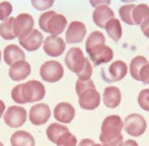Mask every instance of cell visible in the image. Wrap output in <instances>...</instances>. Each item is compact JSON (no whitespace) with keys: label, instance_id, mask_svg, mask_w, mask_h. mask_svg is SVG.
<instances>
[{"label":"cell","instance_id":"6da1fadb","mask_svg":"<svg viewBox=\"0 0 149 146\" xmlns=\"http://www.w3.org/2000/svg\"><path fill=\"white\" fill-rule=\"evenodd\" d=\"M46 95L45 86L38 80H31L16 85L11 91V97L16 104L24 105L36 103L44 99Z\"/></svg>","mask_w":149,"mask_h":146},{"label":"cell","instance_id":"7a4b0ae2","mask_svg":"<svg viewBox=\"0 0 149 146\" xmlns=\"http://www.w3.org/2000/svg\"><path fill=\"white\" fill-rule=\"evenodd\" d=\"M124 122L118 115H111L104 120L102 124V132L100 140L104 146H120L123 141L122 130Z\"/></svg>","mask_w":149,"mask_h":146},{"label":"cell","instance_id":"3957f363","mask_svg":"<svg viewBox=\"0 0 149 146\" xmlns=\"http://www.w3.org/2000/svg\"><path fill=\"white\" fill-rule=\"evenodd\" d=\"M39 26L45 33H49L51 36L58 37L64 32L67 26V19L63 14H58L53 10H50L44 12L40 16Z\"/></svg>","mask_w":149,"mask_h":146},{"label":"cell","instance_id":"277c9868","mask_svg":"<svg viewBox=\"0 0 149 146\" xmlns=\"http://www.w3.org/2000/svg\"><path fill=\"white\" fill-rule=\"evenodd\" d=\"M128 73V67L124 61L118 60L109 66V68L102 67V77L106 82L112 83L121 81Z\"/></svg>","mask_w":149,"mask_h":146},{"label":"cell","instance_id":"5b68a950","mask_svg":"<svg viewBox=\"0 0 149 146\" xmlns=\"http://www.w3.org/2000/svg\"><path fill=\"white\" fill-rule=\"evenodd\" d=\"M40 75L42 79L47 82H57L64 75V68L60 62L55 60L47 61L40 68Z\"/></svg>","mask_w":149,"mask_h":146},{"label":"cell","instance_id":"8992f818","mask_svg":"<svg viewBox=\"0 0 149 146\" xmlns=\"http://www.w3.org/2000/svg\"><path fill=\"white\" fill-rule=\"evenodd\" d=\"M87 60L88 59L84 57L81 49L77 47L71 48L65 56V64L67 65L69 70L76 73V75L84 69Z\"/></svg>","mask_w":149,"mask_h":146},{"label":"cell","instance_id":"52a82bcc","mask_svg":"<svg viewBox=\"0 0 149 146\" xmlns=\"http://www.w3.org/2000/svg\"><path fill=\"white\" fill-rule=\"evenodd\" d=\"M147 128L146 121L139 114H130L124 121V130L133 137H139Z\"/></svg>","mask_w":149,"mask_h":146},{"label":"cell","instance_id":"ba28073f","mask_svg":"<svg viewBox=\"0 0 149 146\" xmlns=\"http://www.w3.org/2000/svg\"><path fill=\"white\" fill-rule=\"evenodd\" d=\"M77 95H78L79 106L83 110H95L100 104V95L96 90L95 85H92L80 92H77Z\"/></svg>","mask_w":149,"mask_h":146},{"label":"cell","instance_id":"9c48e42d","mask_svg":"<svg viewBox=\"0 0 149 146\" xmlns=\"http://www.w3.org/2000/svg\"><path fill=\"white\" fill-rule=\"evenodd\" d=\"M33 18L29 13H20L15 17L13 24V31L18 40H22L33 31Z\"/></svg>","mask_w":149,"mask_h":146},{"label":"cell","instance_id":"30bf717a","mask_svg":"<svg viewBox=\"0 0 149 146\" xmlns=\"http://www.w3.org/2000/svg\"><path fill=\"white\" fill-rule=\"evenodd\" d=\"M26 121V111L19 106H11L4 113V122L10 128H19Z\"/></svg>","mask_w":149,"mask_h":146},{"label":"cell","instance_id":"8fae6325","mask_svg":"<svg viewBox=\"0 0 149 146\" xmlns=\"http://www.w3.org/2000/svg\"><path fill=\"white\" fill-rule=\"evenodd\" d=\"M87 54L89 55V58L93 65L95 66L108 63V62L112 61L114 58V52L107 45L95 46V47L91 48L89 51H87Z\"/></svg>","mask_w":149,"mask_h":146},{"label":"cell","instance_id":"7c38bea8","mask_svg":"<svg viewBox=\"0 0 149 146\" xmlns=\"http://www.w3.org/2000/svg\"><path fill=\"white\" fill-rule=\"evenodd\" d=\"M66 43L63 41L62 38L49 36L45 39L43 48L45 53L50 57H59L65 51Z\"/></svg>","mask_w":149,"mask_h":146},{"label":"cell","instance_id":"4fadbf2b","mask_svg":"<svg viewBox=\"0 0 149 146\" xmlns=\"http://www.w3.org/2000/svg\"><path fill=\"white\" fill-rule=\"evenodd\" d=\"M51 117L50 107L46 104H37L30 110V121L31 124L39 126L44 125Z\"/></svg>","mask_w":149,"mask_h":146},{"label":"cell","instance_id":"5bb4252c","mask_svg":"<svg viewBox=\"0 0 149 146\" xmlns=\"http://www.w3.org/2000/svg\"><path fill=\"white\" fill-rule=\"evenodd\" d=\"M85 35H86V28L85 24L81 22H72L68 26L65 39L67 44H75L80 43L83 41Z\"/></svg>","mask_w":149,"mask_h":146},{"label":"cell","instance_id":"9a60e30c","mask_svg":"<svg viewBox=\"0 0 149 146\" xmlns=\"http://www.w3.org/2000/svg\"><path fill=\"white\" fill-rule=\"evenodd\" d=\"M113 18H115V13L109 5L98 6L92 13V19L94 24L100 29H106L107 24Z\"/></svg>","mask_w":149,"mask_h":146},{"label":"cell","instance_id":"2e32d148","mask_svg":"<svg viewBox=\"0 0 149 146\" xmlns=\"http://www.w3.org/2000/svg\"><path fill=\"white\" fill-rule=\"evenodd\" d=\"M54 117L58 122L69 124L75 117V109L69 103H59L54 109Z\"/></svg>","mask_w":149,"mask_h":146},{"label":"cell","instance_id":"e0dca14e","mask_svg":"<svg viewBox=\"0 0 149 146\" xmlns=\"http://www.w3.org/2000/svg\"><path fill=\"white\" fill-rule=\"evenodd\" d=\"M3 58L5 63L11 67L13 64L17 63V62L24 61L26 55H24V52L22 51V49H20L18 46L8 45L4 49Z\"/></svg>","mask_w":149,"mask_h":146},{"label":"cell","instance_id":"ac0fdd59","mask_svg":"<svg viewBox=\"0 0 149 146\" xmlns=\"http://www.w3.org/2000/svg\"><path fill=\"white\" fill-rule=\"evenodd\" d=\"M44 42L43 35L39 32V30H33L30 35H28L22 40H19V44L26 51L33 52L38 50L42 46Z\"/></svg>","mask_w":149,"mask_h":146},{"label":"cell","instance_id":"d6986e66","mask_svg":"<svg viewBox=\"0 0 149 146\" xmlns=\"http://www.w3.org/2000/svg\"><path fill=\"white\" fill-rule=\"evenodd\" d=\"M31 72V68L29 62L19 61L13 64L9 69V77L13 81H22L26 79Z\"/></svg>","mask_w":149,"mask_h":146},{"label":"cell","instance_id":"ffe728a7","mask_svg":"<svg viewBox=\"0 0 149 146\" xmlns=\"http://www.w3.org/2000/svg\"><path fill=\"white\" fill-rule=\"evenodd\" d=\"M102 99L106 105V107L110 109H116L120 105L122 99L121 91L118 87L116 86H109L104 88V95H102Z\"/></svg>","mask_w":149,"mask_h":146},{"label":"cell","instance_id":"44dd1931","mask_svg":"<svg viewBox=\"0 0 149 146\" xmlns=\"http://www.w3.org/2000/svg\"><path fill=\"white\" fill-rule=\"evenodd\" d=\"M133 19L135 24L144 28L149 22V7L147 4H138L133 10Z\"/></svg>","mask_w":149,"mask_h":146},{"label":"cell","instance_id":"7402d4cb","mask_svg":"<svg viewBox=\"0 0 149 146\" xmlns=\"http://www.w3.org/2000/svg\"><path fill=\"white\" fill-rule=\"evenodd\" d=\"M11 146H35V139L26 131H16L10 138Z\"/></svg>","mask_w":149,"mask_h":146},{"label":"cell","instance_id":"603a6c76","mask_svg":"<svg viewBox=\"0 0 149 146\" xmlns=\"http://www.w3.org/2000/svg\"><path fill=\"white\" fill-rule=\"evenodd\" d=\"M68 132H69V129L66 126H64V125L59 124V123H53V124H51L47 128V131H46L49 140L51 142L55 143V144H57L58 140H59L63 135Z\"/></svg>","mask_w":149,"mask_h":146},{"label":"cell","instance_id":"cb8c5ba5","mask_svg":"<svg viewBox=\"0 0 149 146\" xmlns=\"http://www.w3.org/2000/svg\"><path fill=\"white\" fill-rule=\"evenodd\" d=\"M104 30L107 31L108 36L110 37L113 41H115L116 43H118L120 41L123 31H122V26H121V22H120L119 19H117V18L111 19L110 22L107 24Z\"/></svg>","mask_w":149,"mask_h":146},{"label":"cell","instance_id":"d4e9b609","mask_svg":"<svg viewBox=\"0 0 149 146\" xmlns=\"http://www.w3.org/2000/svg\"><path fill=\"white\" fill-rule=\"evenodd\" d=\"M148 63L147 59L143 56H136L130 63V74L135 80L139 81V75L141 69Z\"/></svg>","mask_w":149,"mask_h":146},{"label":"cell","instance_id":"484cf974","mask_svg":"<svg viewBox=\"0 0 149 146\" xmlns=\"http://www.w3.org/2000/svg\"><path fill=\"white\" fill-rule=\"evenodd\" d=\"M14 20V17H9L0 24V37L4 40H13L14 38H16L13 31Z\"/></svg>","mask_w":149,"mask_h":146},{"label":"cell","instance_id":"4316f807","mask_svg":"<svg viewBox=\"0 0 149 146\" xmlns=\"http://www.w3.org/2000/svg\"><path fill=\"white\" fill-rule=\"evenodd\" d=\"M135 4H126L120 7L119 14L121 19L123 20L125 24H129V26H135V22L133 19V10L135 8Z\"/></svg>","mask_w":149,"mask_h":146},{"label":"cell","instance_id":"83f0119b","mask_svg":"<svg viewBox=\"0 0 149 146\" xmlns=\"http://www.w3.org/2000/svg\"><path fill=\"white\" fill-rule=\"evenodd\" d=\"M106 44V38H104V34L98 31H94L91 34L87 37L86 43H85V49L86 52L89 51L91 48L95 47L97 45H104Z\"/></svg>","mask_w":149,"mask_h":146},{"label":"cell","instance_id":"f1b7e54d","mask_svg":"<svg viewBox=\"0 0 149 146\" xmlns=\"http://www.w3.org/2000/svg\"><path fill=\"white\" fill-rule=\"evenodd\" d=\"M57 146H77V139L72 133L68 132L58 140Z\"/></svg>","mask_w":149,"mask_h":146},{"label":"cell","instance_id":"f546056e","mask_svg":"<svg viewBox=\"0 0 149 146\" xmlns=\"http://www.w3.org/2000/svg\"><path fill=\"white\" fill-rule=\"evenodd\" d=\"M138 105L141 109L149 112V89H143L138 95Z\"/></svg>","mask_w":149,"mask_h":146},{"label":"cell","instance_id":"4dcf8cb0","mask_svg":"<svg viewBox=\"0 0 149 146\" xmlns=\"http://www.w3.org/2000/svg\"><path fill=\"white\" fill-rule=\"evenodd\" d=\"M12 12V5L8 1L0 2V20H6L9 18Z\"/></svg>","mask_w":149,"mask_h":146},{"label":"cell","instance_id":"1f68e13d","mask_svg":"<svg viewBox=\"0 0 149 146\" xmlns=\"http://www.w3.org/2000/svg\"><path fill=\"white\" fill-rule=\"evenodd\" d=\"M92 75V66H91V63H90L89 59L87 60L86 62V65H85L84 69L82 70L79 74H77V77H78L79 80H90V77Z\"/></svg>","mask_w":149,"mask_h":146},{"label":"cell","instance_id":"d6a6232c","mask_svg":"<svg viewBox=\"0 0 149 146\" xmlns=\"http://www.w3.org/2000/svg\"><path fill=\"white\" fill-rule=\"evenodd\" d=\"M53 0H33L31 4L38 10H45L53 5Z\"/></svg>","mask_w":149,"mask_h":146},{"label":"cell","instance_id":"836d02e7","mask_svg":"<svg viewBox=\"0 0 149 146\" xmlns=\"http://www.w3.org/2000/svg\"><path fill=\"white\" fill-rule=\"evenodd\" d=\"M139 81H141L143 84H149V63L146 64L140 71Z\"/></svg>","mask_w":149,"mask_h":146},{"label":"cell","instance_id":"e575fe53","mask_svg":"<svg viewBox=\"0 0 149 146\" xmlns=\"http://www.w3.org/2000/svg\"><path fill=\"white\" fill-rule=\"evenodd\" d=\"M90 4L93 5L94 7H98L100 5H110L111 1L110 0H104V1H90Z\"/></svg>","mask_w":149,"mask_h":146},{"label":"cell","instance_id":"d590c367","mask_svg":"<svg viewBox=\"0 0 149 146\" xmlns=\"http://www.w3.org/2000/svg\"><path fill=\"white\" fill-rule=\"evenodd\" d=\"M95 143H94L93 140H91V139H82V140L79 142V145L78 146H93Z\"/></svg>","mask_w":149,"mask_h":146},{"label":"cell","instance_id":"8d00e7d4","mask_svg":"<svg viewBox=\"0 0 149 146\" xmlns=\"http://www.w3.org/2000/svg\"><path fill=\"white\" fill-rule=\"evenodd\" d=\"M120 146H138V143L136 142L135 140H132V139H129V140L124 141Z\"/></svg>","mask_w":149,"mask_h":146},{"label":"cell","instance_id":"74e56055","mask_svg":"<svg viewBox=\"0 0 149 146\" xmlns=\"http://www.w3.org/2000/svg\"><path fill=\"white\" fill-rule=\"evenodd\" d=\"M141 30H142V33L144 34V36L147 37L148 39H149V22H148L147 24H146L145 26H144V28H142Z\"/></svg>","mask_w":149,"mask_h":146},{"label":"cell","instance_id":"f35d334b","mask_svg":"<svg viewBox=\"0 0 149 146\" xmlns=\"http://www.w3.org/2000/svg\"><path fill=\"white\" fill-rule=\"evenodd\" d=\"M4 111H5V104L0 99V118L2 117V115H4Z\"/></svg>","mask_w":149,"mask_h":146},{"label":"cell","instance_id":"ab89813d","mask_svg":"<svg viewBox=\"0 0 149 146\" xmlns=\"http://www.w3.org/2000/svg\"><path fill=\"white\" fill-rule=\"evenodd\" d=\"M93 146H104V145H102V144H94Z\"/></svg>","mask_w":149,"mask_h":146},{"label":"cell","instance_id":"60d3db41","mask_svg":"<svg viewBox=\"0 0 149 146\" xmlns=\"http://www.w3.org/2000/svg\"><path fill=\"white\" fill-rule=\"evenodd\" d=\"M0 61H1V52H0Z\"/></svg>","mask_w":149,"mask_h":146},{"label":"cell","instance_id":"b9f144b4","mask_svg":"<svg viewBox=\"0 0 149 146\" xmlns=\"http://www.w3.org/2000/svg\"><path fill=\"white\" fill-rule=\"evenodd\" d=\"M0 146H4V145H3V144H2V143H1V142H0Z\"/></svg>","mask_w":149,"mask_h":146}]
</instances>
